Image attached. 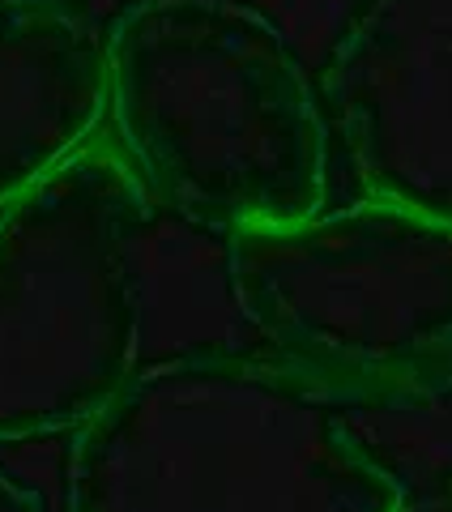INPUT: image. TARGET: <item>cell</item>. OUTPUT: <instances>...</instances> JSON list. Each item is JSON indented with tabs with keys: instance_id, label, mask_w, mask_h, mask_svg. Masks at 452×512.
Listing matches in <instances>:
<instances>
[{
	"instance_id": "obj_8",
	"label": "cell",
	"mask_w": 452,
	"mask_h": 512,
	"mask_svg": "<svg viewBox=\"0 0 452 512\" xmlns=\"http://www.w3.org/2000/svg\"><path fill=\"white\" fill-rule=\"evenodd\" d=\"M397 512H452V483L448 487H435L427 495H414V500L406 495Z\"/></svg>"
},
{
	"instance_id": "obj_6",
	"label": "cell",
	"mask_w": 452,
	"mask_h": 512,
	"mask_svg": "<svg viewBox=\"0 0 452 512\" xmlns=\"http://www.w3.org/2000/svg\"><path fill=\"white\" fill-rule=\"evenodd\" d=\"M107 39L69 0H0V210L90 146Z\"/></svg>"
},
{
	"instance_id": "obj_1",
	"label": "cell",
	"mask_w": 452,
	"mask_h": 512,
	"mask_svg": "<svg viewBox=\"0 0 452 512\" xmlns=\"http://www.w3.org/2000/svg\"><path fill=\"white\" fill-rule=\"evenodd\" d=\"M124 163L218 231L325 210L329 120L286 30L248 0H133L107 26Z\"/></svg>"
},
{
	"instance_id": "obj_3",
	"label": "cell",
	"mask_w": 452,
	"mask_h": 512,
	"mask_svg": "<svg viewBox=\"0 0 452 512\" xmlns=\"http://www.w3.org/2000/svg\"><path fill=\"white\" fill-rule=\"evenodd\" d=\"M226 286L273 359L333 397L452 389V222L363 197L226 235Z\"/></svg>"
},
{
	"instance_id": "obj_5",
	"label": "cell",
	"mask_w": 452,
	"mask_h": 512,
	"mask_svg": "<svg viewBox=\"0 0 452 512\" xmlns=\"http://www.w3.org/2000/svg\"><path fill=\"white\" fill-rule=\"evenodd\" d=\"M329 107L367 197L452 222V0H367L333 52Z\"/></svg>"
},
{
	"instance_id": "obj_4",
	"label": "cell",
	"mask_w": 452,
	"mask_h": 512,
	"mask_svg": "<svg viewBox=\"0 0 452 512\" xmlns=\"http://www.w3.org/2000/svg\"><path fill=\"white\" fill-rule=\"evenodd\" d=\"M145 188L86 146L0 210V444L82 431L141 346Z\"/></svg>"
},
{
	"instance_id": "obj_2",
	"label": "cell",
	"mask_w": 452,
	"mask_h": 512,
	"mask_svg": "<svg viewBox=\"0 0 452 512\" xmlns=\"http://www.w3.org/2000/svg\"><path fill=\"white\" fill-rule=\"evenodd\" d=\"M73 436L69 512H397L406 500L337 397L282 359L201 350L137 367Z\"/></svg>"
},
{
	"instance_id": "obj_7",
	"label": "cell",
	"mask_w": 452,
	"mask_h": 512,
	"mask_svg": "<svg viewBox=\"0 0 452 512\" xmlns=\"http://www.w3.org/2000/svg\"><path fill=\"white\" fill-rule=\"evenodd\" d=\"M0 512H52V504L35 487H26L22 478H13L0 466Z\"/></svg>"
}]
</instances>
